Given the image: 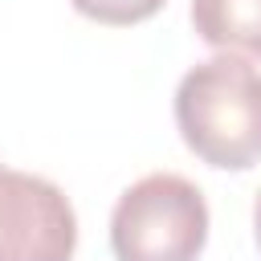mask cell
<instances>
[{"label": "cell", "mask_w": 261, "mask_h": 261, "mask_svg": "<svg viewBox=\"0 0 261 261\" xmlns=\"http://www.w3.org/2000/svg\"><path fill=\"white\" fill-rule=\"evenodd\" d=\"M175 126L204 163L245 171L261 159V69L220 53L175 86Z\"/></svg>", "instance_id": "cell-1"}, {"label": "cell", "mask_w": 261, "mask_h": 261, "mask_svg": "<svg viewBox=\"0 0 261 261\" xmlns=\"http://www.w3.org/2000/svg\"><path fill=\"white\" fill-rule=\"evenodd\" d=\"M204 241V192L175 171L135 179L110 212V249L118 261H196Z\"/></svg>", "instance_id": "cell-2"}, {"label": "cell", "mask_w": 261, "mask_h": 261, "mask_svg": "<svg viewBox=\"0 0 261 261\" xmlns=\"http://www.w3.org/2000/svg\"><path fill=\"white\" fill-rule=\"evenodd\" d=\"M77 216L69 196L29 171L0 163V261H69Z\"/></svg>", "instance_id": "cell-3"}, {"label": "cell", "mask_w": 261, "mask_h": 261, "mask_svg": "<svg viewBox=\"0 0 261 261\" xmlns=\"http://www.w3.org/2000/svg\"><path fill=\"white\" fill-rule=\"evenodd\" d=\"M192 24L224 53L261 57V0H192Z\"/></svg>", "instance_id": "cell-4"}, {"label": "cell", "mask_w": 261, "mask_h": 261, "mask_svg": "<svg viewBox=\"0 0 261 261\" xmlns=\"http://www.w3.org/2000/svg\"><path fill=\"white\" fill-rule=\"evenodd\" d=\"M69 4L98 24H139L155 16L167 0H69Z\"/></svg>", "instance_id": "cell-5"}, {"label": "cell", "mask_w": 261, "mask_h": 261, "mask_svg": "<svg viewBox=\"0 0 261 261\" xmlns=\"http://www.w3.org/2000/svg\"><path fill=\"white\" fill-rule=\"evenodd\" d=\"M253 228H257V245H261V196H257V208H253Z\"/></svg>", "instance_id": "cell-6"}]
</instances>
